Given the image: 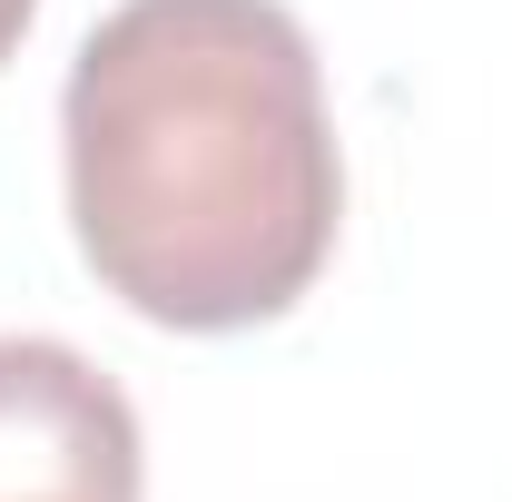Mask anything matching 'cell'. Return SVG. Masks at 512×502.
<instances>
[{
    "label": "cell",
    "mask_w": 512,
    "mask_h": 502,
    "mask_svg": "<svg viewBox=\"0 0 512 502\" xmlns=\"http://www.w3.org/2000/svg\"><path fill=\"white\" fill-rule=\"evenodd\" d=\"M69 237L168 335L276 325L335 256L345 148L286 0H119L60 89Z\"/></svg>",
    "instance_id": "6da1fadb"
},
{
    "label": "cell",
    "mask_w": 512,
    "mask_h": 502,
    "mask_svg": "<svg viewBox=\"0 0 512 502\" xmlns=\"http://www.w3.org/2000/svg\"><path fill=\"white\" fill-rule=\"evenodd\" d=\"M138 414L60 335H0V502H138Z\"/></svg>",
    "instance_id": "7a4b0ae2"
},
{
    "label": "cell",
    "mask_w": 512,
    "mask_h": 502,
    "mask_svg": "<svg viewBox=\"0 0 512 502\" xmlns=\"http://www.w3.org/2000/svg\"><path fill=\"white\" fill-rule=\"evenodd\" d=\"M30 20H40V0H0V60L30 40Z\"/></svg>",
    "instance_id": "3957f363"
}]
</instances>
